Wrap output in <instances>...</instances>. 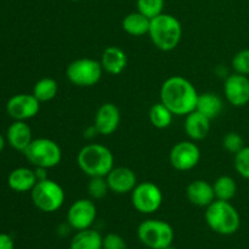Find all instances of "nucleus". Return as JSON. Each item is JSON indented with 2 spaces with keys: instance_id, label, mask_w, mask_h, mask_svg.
Wrapping results in <instances>:
<instances>
[{
  "instance_id": "412c9836",
  "label": "nucleus",
  "mask_w": 249,
  "mask_h": 249,
  "mask_svg": "<svg viewBox=\"0 0 249 249\" xmlns=\"http://www.w3.org/2000/svg\"><path fill=\"white\" fill-rule=\"evenodd\" d=\"M224 108L223 100L219 95L214 94V92H203V94H198V99H197L196 111L206 116L207 118L215 119L219 117Z\"/></svg>"
},
{
  "instance_id": "4c0bfd02",
  "label": "nucleus",
  "mask_w": 249,
  "mask_h": 249,
  "mask_svg": "<svg viewBox=\"0 0 249 249\" xmlns=\"http://www.w3.org/2000/svg\"><path fill=\"white\" fill-rule=\"evenodd\" d=\"M72 1H79V0H72Z\"/></svg>"
},
{
  "instance_id": "c756f323",
  "label": "nucleus",
  "mask_w": 249,
  "mask_h": 249,
  "mask_svg": "<svg viewBox=\"0 0 249 249\" xmlns=\"http://www.w3.org/2000/svg\"><path fill=\"white\" fill-rule=\"evenodd\" d=\"M233 165L241 177L249 180V146H245L240 152L236 153Z\"/></svg>"
},
{
  "instance_id": "a211bd4d",
  "label": "nucleus",
  "mask_w": 249,
  "mask_h": 249,
  "mask_svg": "<svg viewBox=\"0 0 249 249\" xmlns=\"http://www.w3.org/2000/svg\"><path fill=\"white\" fill-rule=\"evenodd\" d=\"M185 117V131L192 141H201L208 136L211 131V119L196 109Z\"/></svg>"
},
{
  "instance_id": "5701e85b",
  "label": "nucleus",
  "mask_w": 249,
  "mask_h": 249,
  "mask_svg": "<svg viewBox=\"0 0 249 249\" xmlns=\"http://www.w3.org/2000/svg\"><path fill=\"white\" fill-rule=\"evenodd\" d=\"M102 240L104 237L96 230L85 229L75 233L70 249H102Z\"/></svg>"
},
{
  "instance_id": "aec40b11",
  "label": "nucleus",
  "mask_w": 249,
  "mask_h": 249,
  "mask_svg": "<svg viewBox=\"0 0 249 249\" xmlns=\"http://www.w3.org/2000/svg\"><path fill=\"white\" fill-rule=\"evenodd\" d=\"M38 179L36 172L29 168H17L10 173L7 178V184L10 189L16 192H28L33 190Z\"/></svg>"
},
{
  "instance_id": "72a5a7b5",
  "label": "nucleus",
  "mask_w": 249,
  "mask_h": 249,
  "mask_svg": "<svg viewBox=\"0 0 249 249\" xmlns=\"http://www.w3.org/2000/svg\"><path fill=\"white\" fill-rule=\"evenodd\" d=\"M97 135H100V134H99V131H97L96 126H95L94 124H92L91 126H88V128L85 129V131H84V138L85 139H89V140H91V139L96 138Z\"/></svg>"
},
{
  "instance_id": "c85d7f7f",
  "label": "nucleus",
  "mask_w": 249,
  "mask_h": 249,
  "mask_svg": "<svg viewBox=\"0 0 249 249\" xmlns=\"http://www.w3.org/2000/svg\"><path fill=\"white\" fill-rule=\"evenodd\" d=\"M221 143H223L224 150L228 151L229 153H232V155H236V153L240 152L245 147L243 138L240 134L236 133V131H230V133L225 134Z\"/></svg>"
},
{
  "instance_id": "39448f33",
  "label": "nucleus",
  "mask_w": 249,
  "mask_h": 249,
  "mask_svg": "<svg viewBox=\"0 0 249 249\" xmlns=\"http://www.w3.org/2000/svg\"><path fill=\"white\" fill-rule=\"evenodd\" d=\"M27 160L34 165L50 169L60 164L62 151L58 143L51 139H33L28 147L23 151Z\"/></svg>"
},
{
  "instance_id": "6e6552de",
  "label": "nucleus",
  "mask_w": 249,
  "mask_h": 249,
  "mask_svg": "<svg viewBox=\"0 0 249 249\" xmlns=\"http://www.w3.org/2000/svg\"><path fill=\"white\" fill-rule=\"evenodd\" d=\"M104 68L100 61L89 57L77 58L67 66L66 77L73 85L79 88H90L101 80Z\"/></svg>"
},
{
  "instance_id": "2eb2a0df",
  "label": "nucleus",
  "mask_w": 249,
  "mask_h": 249,
  "mask_svg": "<svg viewBox=\"0 0 249 249\" xmlns=\"http://www.w3.org/2000/svg\"><path fill=\"white\" fill-rule=\"evenodd\" d=\"M109 191L116 195L129 194L138 185L135 172L128 167H116L106 177Z\"/></svg>"
},
{
  "instance_id": "6ab92c4d",
  "label": "nucleus",
  "mask_w": 249,
  "mask_h": 249,
  "mask_svg": "<svg viewBox=\"0 0 249 249\" xmlns=\"http://www.w3.org/2000/svg\"><path fill=\"white\" fill-rule=\"evenodd\" d=\"M32 140V130L26 122L16 121L7 129V141L15 150L23 152Z\"/></svg>"
},
{
  "instance_id": "1a4fd4ad",
  "label": "nucleus",
  "mask_w": 249,
  "mask_h": 249,
  "mask_svg": "<svg viewBox=\"0 0 249 249\" xmlns=\"http://www.w3.org/2000/svg\"><path fill=\"white\" fill-rule=\"evenodd\" d=\"M131 203L140 213L152 214L162 206L163 192L155 182H140L131 191Z\"/></svg>"
},
{
  "instance_id": "7ed1b4c3",
  "label": "nucleus",
  "mask_w": 249,
  "mask_h": 249,
  "mask_svg": "<svg viewBox=\"0 0 249 249\" xmlns=\"http://www.w3.org/2000/svg\"><path fill=\"white\" fill-rule=\"evenodd\" d=\"M153 45L160 51H172L180 44L182 38V27L179 19L170 14H160L151 18L148 31Z\"/></svg>"
},
{
  "instance_id": "f03ea898",
  "label": "nucleus",
  "mask_w": 249,
  "mask_h": 249,
  "mask_svg": "<svg viewBox=\"0 0 249 249\" xmlns=\"http://www.w3.org/2000/svg\"><path fill=\"white\" fill-rule=\"evenodd\" d=\"M77 163L79 169L89 178L107 177L114 168V157L106 146L88 143L78 152Z\"/></svg>"
},
{
  "instance_id": "c9c22d12",
  "label": "nucleus",
  "mask_w": 249,
  "mask_h": 249,
  "mask_svg": "<svg viewBox=\"0 0 249 249\" xmlns=\"http://www.w3.org/2000/svg\"><path fill=\"white\" fill-rule=\"evenodd\" d=\"M4 147H5V140L4 138H2L1 134H0V153H1V151L4 150Z\"/></svg>"
},
{
  "instance_id": "4468645a",
  "label": "nucleus",
  "mask_w": 249,
  "mask_h": 249,
  "mask_svg": "<svg viewBox=\"0 0 249 249\" xmlns=\"http://www.w3.org/2000/svg\"><path fill=\"white\" fill-rule=\"evenodd\" d=\"M119 124H121V111L118 106L112 102H106L97 108L94 125L96 126L100 135H112L117 131Z\"/></svg>"
},
{
  "instance_id": "393cba45",
  "label": "nucleus",
  "mask_w": 249,
  "mask_h": 249,
  "mask_svg": "<svg viewBox=\"0 0 249 249\" xmlns=\"http://www.w3.org/2000/svg\"><path fill=\"white\" fill-rule=\"evenodd\" d=\"M148 117H150L151 124L155 128L167 129L172 124L174 114L164 104L160 101L151 107L150 112H148Z\"/></svg>"
},
{
  "instance_id": "4be33fe9",
  "label": "nucleus",
  "mask_w": 249,
  "mask_h": 249,
  "mask_svg": "<svg viewBox=\"0 0 249 249\" xmlns=\"http://www.w3.org/2000/svg\"><path fill=\"white\" fill-rule=\"evenodd\" d=\"M151 18L146 17L141 12H131L128 14L122 21V28L125 33L133 36H142L148 34L150 31Z\"/></svg>"
},
{
  "instance_id": "dca6fc26",
  "label": "nucleus",
  "mask_w": 249,
  "mask_h": 249,
  "mask_svg": "<svg viewBox=\"0 0 249 249\" xmlns=\"http://www.w3.org/2000/svg\"><path fill=\"white\" fill-rule=\"evenodd\" d=\"M186 196L194 206L201 208H207L216 199L213 185L206 180H194L190 182L186 189Z\"/></svg>"
},
{
  "instance_id": "423d86ee",
  "label": "nucleus",
  "mask_w": 249,
  "mask_h": 249,
  "mask_svg": "<svg viewBox=\"0 0 249 249\" xmlns=\"http://www.w3.org/2000/svg\"><path fill=\"white\" fill-rule=\"evenodd\" d=\"M138 237L150 249H165L174 241V230L167 221L147 219L139 225Z\"/></svg>"
},
{
  "instance_id": "9b49d317",
  "label": "nucleus",
  "mask_w": 249,
  "mask_h": 249,
  "mask_svg": "<svg viewBox=\"0 0 249 249\" xmlns=\"http://www.w3.org/2000/svg\"><path fill=\"white\" fill-rule=\"evenodd\" d=\"M97 209L94 202L88 198L77 199L71 204L67 212V221L74 230L80 231L90 229L96 220Z\"/></svg>"
},
{
  "instance_id": "cd10ccee",
  "label": "nucleus",
  "mask_w": 249,
  "mask_h": 249,
  "mask_svg": "<svg viewBox=\"0 0 249 249\" xmlns=\"http://www.w3.org/2000/svg\"><path fill=\"white\" fill-rule=\"evenodd\" d=\"M108 191L109 187L106 177L90 178V181L88 184V194L92 199H102L107 196Z\"/></svg>"
},
{
  "instance_id": "0eeeda50",
  "label": "nucleus",
  "mask_w": 249,
  "mask_h": 249,
  "mask_svg": "<svg viewBox=\"0 0 249 249\" xmlns=\"http://www.w3.org/2000/svg\"><path fill=\"white\" fill-rule=\"evenodd\" d=\"M31 196L34 206L44 213L57 212L63 206L66 198L62 186L49 178L36 182L31 191Z\"/></svg>"
},
{
  "instance_id": "f257e3e1",
  "label": "nucleus",
  "mask_w": 249,
  "mask_h": 249,
  "mask_svg": "<svg viewBox=\"0 0 249 249\" xmlns=\"http://www.w3.org/2000/svg\"><path fill=\"white\" fill-rule=\"evenodd\" d=\"M160 97L174 116H187L196 109L198 92L189 79L173 75L162 84Z\"/></svg>"
},
{
  "instance_id": "20e7f679",
  "label": "nucleus",
  "mask_w": 249,
  "mask_h": 249,
  "mask_svg": "<svg viewBox=\"0 0 249 249\" xmlns=\"http://www.w3.org/2000/svg\"><path fill=\"white\" fill-rule=\"evenodd\" d=\"M204 216L209 228L219 235H233L241 226L240 214L229 201L215 199L206 208Z\"/></svg>"
},
{
  "instance_id": "7c9ffc66",
  "label": "nucleus",
  "mask_w": 249,
  "mask_h": 249,
  "mask_svg": "<svg viewBox=\"0 0 249 249\" xmlns=\"http://www.w3.org/2000/svg\"><path fill=\"white\" fill-rule=\"evenodd\" d=\"M232 68L235 73L249 75V49H243L233 56Z\"/></svg>"
},
{
  "instance_id": "bb28decb",
  "label": "nucleus",
  "mask_w": 249,
  "mask_h": 249,
  "mask_svg": "<svg viewBox=\"0 0 249 249\" xmlns=\"http://www.w3.org/2000/svg\"><path fill=\"white\" fill-rule=\"evenodd\" d=\"M138 11L145 15L148 18L163 14L164 9V0H136Z\"/></svg>"
},
{
  "instance_id": "ddd939ff",
  "label": "nucleus",
  "mask_w": 249,
  "mask_h": 249,
  "mask_svg": "<svg viewBox=\"0 0 249 249\" xmlns=\"http://www.w3.org/2000/svg\"><path fill=\"white\" fill-rule=\"evenodd\" d=\"M226 100L235 107H243L249 102V79L247 75L233 73L224 83Z\"/></svg>"
},
{
  "instance_id": "a878e982",
  "label": "nucleus",
  "mask_w": 249,
  "mask_h": 249,
  "mask_svg": "<svg viewBox=\"0 0 249 249\" xmlns=\"http://www.w3.org/2000/svg\"><path fill=\"white\" fill-rule=\"evenodd\" d=\"M213 189L216 199L230 202L236 196L237 185H236V181L231 177H229V175H221V177H219L214 181Z\"/></svg>"
},
{
  "instance_id": "9d476101",
  "label": "nucleus",
  "mask_w": 249,
  "mask_h": 249,
  "mask_svg": "<svg viewBox=\"0 0 249 249\" xmlns=\"http://www.w3.org/2000/svg\"><path fill=\"white\" fill-rule=\"evenodd\" d=\"M201 160V150L195 141L186 140L175 143L169 153V163L179 172H187L196 167Z\"/></svg>"
},
{
  "instance_id": "f8f14e48",
  "label": "nucleus",
  "mask_w": 249,
  "mask_h": 249,
  "mask_svg": "<svg viewBox=\"0 0 249 249\" xmlns=\"http://www.w3.org/2000/svg\"><path fill=\"white\" fill-rule=\"evenodd\" d=\"M40 102L33 94H18L12 96L6 104V111L15 121H28L39 113Z\"/></svg>"
},
{
  "instance_id": "e433bc0d",
  "label": "nucleus",
  "mask_w": 249,
  "mask_h": 249,
  "mask_svg": "<svg viewBox=\"0 0 249 249\" xmlns=\"http://www.w3.org/2000/svg\"><path fill=\"white\" fill-rule=\"evenodd\" d=\"M165 249H177V248H174V247H172V246H170V247H168V248H165Z\"/></svg>"
},
{
  "instance_id": "f704fd0d",
  "label": "nucleus",
  "mask_w": 249,
  "mask_h": 249,
  "mask_svg": "<svg viewBox=\"0 0 249 249\" xmlns=\"http://www.w3.org/2000/svg\"><path fill=\"white\" fill-rule=\"evenodd\" d=\"M46 168H40V167H36V179H38V181H40V180H44V179H48V174H46Z\"/></svg>"
},
{
  "instance_id": "2f4dec72",
  "label": "nucleus",
  "mask_w": 249,
  "mask_h": 249,
  "mask_svg": "<svg viewBox=\"0 0 249 249\" xmlns=\"http://www.w3.org/2000/svg\"><path fill=\"white\" fill-rule=\"evenodd\" d=\"M102 249H128V245L122 236L108 233L102 240Z\"/></svg>"
},
{
  "instance_id": "b1692460",
  "label": "nucleus",
  "mask_w": 249,
  "mask_h": 249,
  "mask_svg": "<svg viewBox=\"0 0 249 249\" xmlns=\"http://www.w3.org/2000/svg\"><path fill=\"white\" fill-rule=\"evenodd\" d=\"M58 92V84L53 78L45 77L34 84L33 95L39 102H49L56 97Z\"/></svg>"
},
{
  "instance_id": "f3484780",
  "label": "nucleus",
  "mask_w": 249,
  "mask_h": 249,
  "mask_svg": "<svg viewBox=\"0 0 249 249\" xmlns=\"http://www.w3.org/2000/svg\"><path fill=\"white\" fill-rule=\"evenodd\" d=\"M100 62L104 72L112 75H119L128 66V56L118 46H108L102 53Z\"/></svg>"
},
{
  "instance_id": "473e14b6",
  "label": "nucleus",
  "mask_w": 249,
  "mask_h": 249,
  "mask_svg": "<svg viewBox=\"0 0 249 249\" xmlns=\"http://www.w3.org/2000/svg\"><path fill=\"white\" fill-rule=\"evenodd\" d=\"M0 249H15L14 241L7 233H0Z\"/></svg>"
}]
</instances>
